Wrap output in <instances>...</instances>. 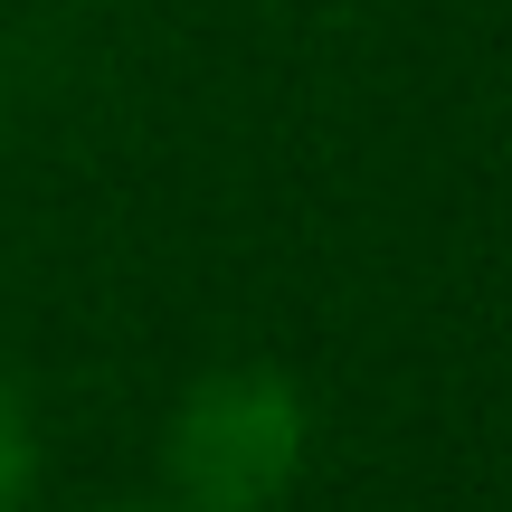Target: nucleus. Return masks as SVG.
Listing matches in <instances>:
<instances>
[{
    "label": "nucleus",
    "mask_w": 512,
    "mask_h": 512,
    "mask_svg": "<svg viewBox=\"0 0 512 512\" xmlns=\"http://www.w3.org/2000/svg\"><path fill=\"white\" fill-rule=\"evenodd\" d=\"M304 446H313V418L285 370L266 361L209 370L171 418V484L190 512H266L304 475Z\"/></svg>",
    "instance_id": "obj_1"
},
{
    "label": "nucleus",
    "mask_w": 512,
    "mask_h": 512,
    "mask_svg": "<svg viewBox=\"0 0 512 512\" xmlns=\"http://www.w3.org/2000/svg\"><path fill=\"white\" fill-rule=\"evenodd\" d=\"M29 484V408H19V389L0 380V503Z\"/></svg>",
    "instance_id": "obj_2"
},
{
    "label": "nucleus",
    "mask_w": 512,
    "mask_h": 512,
    "mask_svg": "<svg viewBox=\"0 0 512 512\" xmlns=\"http://www.w3.org/2000/svg\"><path fill=\"white\" fill-rule=\"evenodd\" d=\"M133 512H152V503H133Z\"/></svg>",
    "instance_id": "obj_3"
}]
</instances>
